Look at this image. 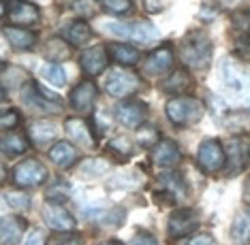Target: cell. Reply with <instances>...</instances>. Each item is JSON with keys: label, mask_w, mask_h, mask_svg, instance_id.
<instances>
[{"label": "cell", "mask_w": 250, "mask_h": 245, "mask_svg": "<svg viewBox=\"0 0 250 245\" xmlns=\"http://www.w3.org/2000/svg\"><path fill=\"white\" fill-rule=\"evenodd\" d=\"M180 58L186 66L203 71L212 62V41L203 30H190L180 43Z\"/></svg>", "instance_id": "1"}, {"label": "cell", "mask_w": 250, "mask_h": 245, "mask_svg": "<svg viewBox=\"0 0 250 245\" xmlns=\"http://www.w3.org/2000/svg\"><path fill=\"white\" fill-rule=\"evenodd\" d=\"M165 113L175 126H192V124L201 122L206 105L192 96H175L165 105Z\"/></svg>", "instance_id": "2"}, {"label": "cell", "mask_w": 250, "mask_h": 245, "mask_svg": "<svg viewBox=\"0 0 250 245\" xmlns=\"http://www.w3.org/2000/svg\"><path fill=\"white\" fill-rule=\"evenodd\" d=\"M220 81L225 90L235 98H250V75L235 60H225L220 64Z\"/></svg>", "instance_id": "3"}, {"label": "cell", "mask_w": 250, "mask_h": 245, "mask_svg": "<svg viewBox=\"0 0 250 245\" xmlns=\"http://www.w3.org/2000/svg\"><path fill=\"white\" fill-rule=\"evenodd\" d=\"M21 100H24L30 109H37L41 113H60L62 111V100L58 96L45 92L41 85L35 81H26V90L21 92Z\"/></svg>", "instance_id": "4"}, {"label": "cell", "mask_w": 250, "mask_h": 245, "mask_svg": "<svg viewBox=\"0 0 250 245\" xmlns=\"http://www.w3.org/2000/svg\"><path fill=\"white\" fill-rule=\"evenodd\" d=\"M2 15L13 26H32L41 19V11L28 0H2Z\"/></svg>", "instance_id": "5"}, {"label": "cell", "mask_w": 250, "mask_h": 245, "mask_svg": "<svg viewBox=\"0 0 250 245\" xmlns=\"http://www.w3.org/2000/svg\"><path fill=\"white\" fill-rule=\"evenodd\" d=\"M49 177L47 169L43 167L39 160H24L20 162L18 167L13 169V175H11V179H13V184L21 188V190H28V188H37L41 186L45 179Z\"/></svg>", "instance_id": "6"}, {"label": "cell", "mask_w": 250, "mask_h": 245, "mask_svg": "<svg viewBox=\"0 0 250 245\" xmlns=\"http://www.w3.org/2000/svg\"><path fill=\"white\" fill-rule=\"evenodd\" d=\"M197 158H199V164H201V169L206 170V173H218V170L225 169V164H227L225 147L214 139H206L201 145H199Z\"/></svg>", "instance_id": "7"}, {"label": "cell", "mask_w": 250, "mask_h": 245, "mask_svg": "<svg viewBox=\"0 0 250 245\" xmlns=\"http://www.w3.org/2000/svg\"><path fill=\"white\" fill-rule=\"evenodd\" d=\"M141 88V79L130 71H116L111 73L109 79L105 83V90L107 94L113 96V98H124V96L137 92Z\"/></svg>", "instance_id": "8"}, {"label": "cell", "mask_w": 250, "mask_h": 245, "mask_svg": "<svg viewBox=\"0 0 250 245\" xmlns=\"http://www.w3.org/2000/svg\"><path fill=\"white\" fill-rule=\"evenodd\" d=\"M199 226V213L195 209H175L169 215V224H167V235L171 239H180L190 235Z\"/></svg>", "instance_id": "9"}, {"label": "cell", "mask_w": 250, "mask_h": 245, "mask_svg": "<svg viewBox=\"0 0 250 245\" xmlns=\"http://www.w3.org/2000/svg\"><path fill=\"white\" fill-rule=\"evenodd\" d=\"M227 153V175H235L246 167L248 158H250V141L244 139V136H237V139H231L225 147Z\"/></svg>", "instance_id": "10"}, {"label": "cell", "mask_w": 250, "mask_h": 245, "mask_svg": "<svg viewBox=\"0 0 250 245\" xmlns=\"http://www.w3.org/2000/svg\"><path fill=\"white\" fill-rule=\"evenodd\" d=\"M116 117L126 128H141L147 119V107L141 100H124L116 107Z\"/></svg>", "instance_id": "11"}, {"label": "cell", "mask_w": 250, "mask_h": 245, "mask_svg": "<svg viewBox=\"0 0 250 245\" xmlns=\"http://www.w3.org/2000/svg\"><path fill=\"white\" fill-rule=\"evenodd\" d=\"M43 220L56 232H73L75 230V218L69 213V209L62 207V203H49L43 207Z\"/></svg>", "instance_id": "12"}, {"label": "cell", "mask_w": 250, "mask_h": 245, "mask_svg": "<svg viewBox=\"0 0 250 245\" xmlns=\"http://www.w3.org/2000/svg\"><path fill=\"white\" fill-rule=\"evenodd\" d=\"M96 96H99V88L94 81H82L75 90L71 92V107L79 113H88L94 107Z\"/></svg>", "instance_id": "13"}, {"label": "cell", "mask_w": 250, "mask_h": 245, "mask_svg": "<svg viewBox=\"0 0 250 245\" xmlns=\"http://www.w3.org/2000/svg\"><path fill=\"white\" fill-rule=\"evenodd\" d=\"M109 64V56H107V47H101V45H96V47H90L82 54V68L83 73L90 77H96L101 75V73L107 68Z\"/></svg>", "instance_id": "14"}, {"label": "cell", "mask_w": 250, "mask_h": 245, "mask_svg": "<svg viewBox=\"0 0 250 245\" xmlns=\"http://www.w3.org/2000/svg\"><path fill=\"white\" fill-rule=\"evenodd\" d=\"M26 230V220L18 215H4L0 222V243L2 245H15L21 241V235Z\"/></svg>", "instance_id": "15"}, {"label": "cell", "mask_w": 250, "mask_h": 245, "mask_svg": "<svg viewBox=\"0 0 250 245\" xmlns=\"http://www.w3.org/2000/svg\"><path fill=\"white\" fill-rule=\"evenodd\" d=\"M182 153L178 150V145L173 141H161L158 145H154L152 150V160H154L156 167H163V169H171L180 162Z\"/></svg>", "instance_id": "16"}, {"label": "cell", "mask_w": 250, "mask_h": 245, "mask_svg": "<svg viewBox=\"0 0 250 245\" xmlns=\"http://www.w3.org/2000/svg\"><path fill=\"white\" fill-rule=\"evenodd\" d=\"M171 64H173L171 47H158L156 51H152L147 56V60L144 64V73H147V75H163V73L169 71Z\"/></svg>", "instance_id": "17"}, {"label": "cell", "mask_w": 250, "mask_h": 245, "mask_svg": "<svg viewBox=\"0 0 250 245\" xmlns=\"http://www.w3.org/2000/svg\"><path fill=\"white\" fill-rule=\"evenodd\" d=\"M86 218L105 226H120L126 218V213H124L122 207H90L86 209Z\"/></svg>", "instance_id": "18"}, {"label": "cell", "mask_w": 250, "mask_h": 245, "mask_svg": "<svg viewBox=\"0 0 250 245\" xmlns=\"http://www.w3.org/2000/svg\"><path fill=\"white\" fill-rule=\"evenodd\" d=\"M64 130H66V134H69V139L71 141H77L79 145H83V147H94V136L92 132H90V128H88V124L83 122V119H79V117H69L64 122Z\"/></svg>", "instance_id": "19"}, {"label": "cell", "mask_w": 250, "mask_h": 245, "mask_svg": "<svg viewBox=\"0 0 250 245\" xmlns=\"http://www.w3.org/2000/svg\"><path fill=\"white\" fill-rule=\"evenodd\" d=\"M2 32L13 49H32L37 43V34L21 26H4Z\"/></svg>", "instance_id": "20"}, {"label": "cell", "mask_w": 250, "mask_h": 245, "mask_svg": "<svg viewBox=\"0 0 250 245\" xmlns=\"http://www.w3.org/2000/svg\"><path fill=\"white\" fill-rule=\"evenodd\" d=\"M77 158H79L77 150L71 143H66V141H60V143H56L52 150H49V160H52L58 169L73 167V164L77 162Z\"/></svg>", "instance_id": "21"}, {"label": "cell", "mask_w": 250, "mask_h": 245, "mask_svg": "<svg viewBox=\"0 0 250 245\" xmlns=\"http://www.w3.org/2000/svg\"><path fill=\"white\" fill-rule=\"evenodd\" d=\"M62 34H64L66 43L75 45V47H83V45H86L90 38H92V30H90V26H88L83 19L71 21L69 26H64Z\"/></svg>", "instance_id": "22"}, {"label": "cell", "mask_w": 250, "mask_h": 245, "mask_svg": "<svg viewBox=\"0 0 250 245\" xmlns=\"http://www.w3.org/2000/svg\"><path fill=\"white\" fill-rule=\"evenodd\" d=\"M28 141L26 136L18 132V130H7L2 134V153L4 156H20V153L28 151Z\"/></svg>", "instance_id": "23"}, {"label": "cell", "mask_w": 250, "mask_h": 245, "mask_svg": "<svg viewBox=\"0 0 250 245\" xmlns=\"http://www.w3.org/2000/svg\"><path fill=\"white\" fill-rule=\"evenodd\" d=\"M231 239L237 245H246L250 241V209H244V211L237 213V218L233 220Z\"/></svg>", "instance_id": "24"}, {"label": "cell", "mask_w": 250, "mask_h": 245, "mask_svg": "<svg viewBox=\"0 0 250 245\" xmlns=\"http://www.w3.org/2000/svg\"><path fill=\"white\" fill-rule=\"evenodd\" d=\"M128 38H133V41H137L141 45H147V43L158 41L161 34H158V30L150 21H137V24H133L128 28Z\"/></svg>", "instance_id": "25"}, {"label": "cell", "mask_w": 250, "mask_h": 245, "mask_svg": "<svg viewBox=\"0 0 250 245\" xmlns=\"http://www.w3.org/2000/svg\"><path fill=\"white\" fill-rule=\"evenodd\" d=\"M28 132H30V139L35 145H45L49 143V141L56 139V126L52 122H32L30 128H28Z\"/></svg>", "instance_id": "26"}, {"label": "cell", "mask_w": 250, "mask_h": 245, "mask_svg": "<svg viewBox=\"0 0 250 245\" xmlns=\"http://www.w3.org/2000/svg\"><path fill=\"white\" fill-rule=\"evenodd\" d=\"M107 51L113 56V60L120 62L124 66H133V64H137V60H139V51L135 47H130V45L111 43L109 47H107Z\"/></svg>", "instance_id": "27"}, {"label": "cell", "mask_w": 250, "mask_h": 245, "mask_svg": "<svg viewBox=\"0 0 250 245\" xmlns=\"http://www.w3.org/2000/svg\"><path fill=\"white\" fill-rule=\"evenodd\" d=\"M43 56L47 60H56V62L58 60H69L71 49H69V45H66V38H58V37L49 38V41L45 43Z\"/></svg>", "instance_id": "28"}, {"label": "cell", "mask_w": 250, "mask_h": 245, "mask_svg": "<svg viewBox=\"0 0 250 245\" xmlns=\"http://www.w3.org/2000/svg\"><path fill=\"white\" fill-rule=\"evenodd\" d=\"M225 126L231 132H250V111H231L225 117Z\"/></svg>", "instance_id": "29"}, {"label": "cell", "mask_w": 250, "mask_h": 245, "mask_svg": "<svg viewBox=\"0 0 250 245\" xmlns=\"http://www.w3.org/2000/svg\"><path fill=\"white\" fill-rule=\"evenodd\" d=\"M188 85H190L188 73H186V71H175V73H171V75H169L167 81L161 83V88L165 90V92L180 94V92H184V90H188Z\"/></svg>", "instance_id": "30"}, {"label": "cell", "mask_w": 250, "mask_h": 245, "mask_svg": "<svg viewBox=\"0 0 250 245\" xmlns=\"http://www.w3.org/2000/svg\"><path fill=\"white\" fill-rule=\"evenodd\" d=\"M69 196H71V186L66 184L64 179H56L54 184H49L47 190H45V198H47L49 203H64Z\"/></svg>", "instance_id": "31"}, {"label": "cell", "mask_w": 250, "mask_h": 245, "mask_svg": "<svg viewBox=\"0 0 250 245\" xmlns=\"http://www.w3.org/2000/svg\"><path fill=\"white\" fill-rule=\"evenodd\" d=\"M158 181H161V184L167 188V192H171L173 196H180L186 192V184L180 173H163L161 177H158Z\"/></svg>", "instance_id": "32"}, {"label": "cell", "mask_w": 250, "mask_h": 245, "mask_svg": "<svg viewBox=\"0 0 250 245\" xmlns=\"http://www.w3.org/2000/svg\"><path fill=\"white\" fill-rule=\"evenodd\" d=\"M107 151L113 153L118 160H126L130 153H133V145H130V141L126 136H118V139H113L111 143L107 145Z\"/></svg>", "instance_id": "33"}, {"label": "cell", "mask_w": 250, "mask_h": 245, "mask_svg": "<svg viewBox=\"0 0 250 245\" xmlns=\"http://www.w3.org/2000/svg\"><path fill=\"white\" fill-rule=\"evenodd\" d=\"M135 141H137V145H141V147H154V145H158V130L144 124L141 128H137Z\"/></svg>", "instance_id": "34"}, {"label": "cell", "mask_w": 250, "mask_h": 245, "mask_svg": "<svg viewBox=\"0 0 250 245\" xmlns=\"http://www.w3.org/2000/svg\"><path fill=\"white\" fill-rule=\"evenodd\" d=\"M43 77L47 79L49 83H54V85H64L66 83V73L62 71V68L58 64H47V66H43Z\"/></svg>", "instance_id": "35"}, {"label": "cell", "mask_w": 250, "mask_h": 245, "mask_svg": "<svg viewBox=\"0 0 250 245\" xmlns=\"http://www.w3.org/2000/svg\"><path fill=\"white\" fill-rule=\"evenodd\" d=\"M103 7L109 13H130L133 11V0H103Z\"/></svg>", "instance_id": "36"}, {"label": "cell", "mask_w": 250, "mask_h": 245, "mask_svg": "<svg viewBox=\"0 0 250 245\" xmlns=\"http://www.w3.org/2000/svg\"><path fill=\"white\" fill-rule=\"evenodd\" d=\"M4 201H7L13 209H18V211H26V209L30 207V198L26 194H21V192H7V194H4Z\"/></svg>", "instance_id": "37"}, {"label": "cell", "mask_w": 250, "mask_h": 245, "mask_svg": "<svg viewBox=\"0 0 250 245\" xmlns=\"http://www.w3.org/2000/svg\"><path fill=\"white\" fill-rule=\"evenodd\" d=\"M45 245H83V239L79 235H71V232H60V235L49 239Z\"/></svg>", "instance_id": "38"}, {"label": "cell", "mask_w": 250, "mask_h": 245, "mask_svg": "<svg viewBox=\"0 0 250 245\" xmlns=\"http://www.w3.org/2000/svg\"><path fill=\"white\" fill-rule=\"evenodd\" d=\"M235 54L244 60H250V32H244L235 41Z\"/></svg>", "instance_id": "39"}, {"label": "cell", "mask_w": 250, "mask_h": 245, "mask_svg": "<svg viewBox=\"0 0 250 245\" xmlns=\"http://www.w3.org/2000/svg\"><path fill=\"white\" fill-rule=\"evenodd\" d=\"M9 73H11V68L4 64L2 66V90L4 92H7L9 90ZM13 81H15V85H20V83H24V81H28L26 79V75H24V71H21V68H18V71H15V77H13Z\"/></svg>", "instance_id": "40"}, {"label": "cell", "mask_w": 250, "mask_h": 245, "mask_svg": "<svg viewBox=\"0 0 250 245\" xmlns=\"http://www.w3.org/2000/svg\"><path fill=\"white\" fill-rule=\"evenodd\" d=\"M0 124H2V130L7 132V130L15 128L20 124V113L18 111H4L2 113V119H0Z\"/></svg>", "instance_id": "41"}, {"label": "cell", "mask_w": 250, "mask_h": 245, "mask_svg": "<svg viewBox=\"0 0 250 245\" xmlns=\"http://www.w3.org/2000/svg\"><path fill=\"white\" fill-rule=\"evenodd\" d=\"M233 24L235 28H240L242 32H250V11H242L233 17Z\"/></svg>", "instance_id": "42"}, {"label": "cell", "mask_w": 250, "mask_h": 245, "mask_svg": "<svg viewBox=\"0 0 250 245\" xmlns=\"http://www.w3.org/2000/svg\"><path fill=\"white\" fill-rule=\"evenodd\" d=\"M128 245H158L156 239L152 235H147V232H137L133 239H130Z\"/></svg>", "instance_id": "43"}, {"label": "cell", "mask_w": 250, "mask_h": 245, "mask_svg": "<svg viewBox=\"0 0 250 245\" xmlns=\"http://www.w3.org/2000/svg\"><path fill=\"white\" fill-rule=\"evenodd\" d=\"M184 245H216V241L212 235H197V237L188 239Z\"/></svg>", "instance_id": "44"}, {"label": "cell", "mask_w": 250, "mask_h": 245, "mask_svg": "<svg viewBox=\"0 0 250 245\" xmlns=\"http://www.w3.org/2000/svg\"><path fill=\"white\" fill-rule=\"evenodd\" d=\"M24 245H45V235H43L41 230H35V232H30Z\"/></svg>", "instance_id": "45"}, {"label": "cell", "mask_w": 250, "mask_h": 245, "mask_svg": "<svg viewBox=\"0 0 250 245\" xmlns=\"http://www.w3.org/2000/svg\"><path fill=\"white\" fill-rule=\"evenodd\" d=\"M163 7H165V0H146V9L150 13H158V11H163Z\"/></svg>", "instance_id": "46"}, {"label": "cell", "mask_w": 250, "mask_h": 245, "mask_svg": "<svg viewBox=\"0 0 250 245\" xmlns=\"http://www.w3.org/2000/svg\"><path fill=\"white\" fill-rule=\"evenodd\" d=\"M244 201H246L250 205V179L244 184Z\"/></svg>", "instance_id": "47"}, {"label": "cell", "mask_w": 250, "mask_h": 245, "mask_svg": "<svg viewBox=\"0 0 250 245\" xmlns=\"http://www.w3.org/2000/svg\"><path fill=\"white\" fill-rule=\"evenodd\" d=\"M225 4H237V2H242V0H223Z\"/></svg>", "instance_id": "48"}, {"label": "cell", "mask_w": 250, "mask_h": 245, "mask_svg": "<svg viewBox=\"0 0 250 245\" xmlns=\"http://www.w3.org/2000/svg\"><path fill=\"white\" fill-rule=\"evenodd\" d=\"M103 245H122L120 241H107V243H103Z\"/></svg>", "instance_id": "49"}]
</instances>
